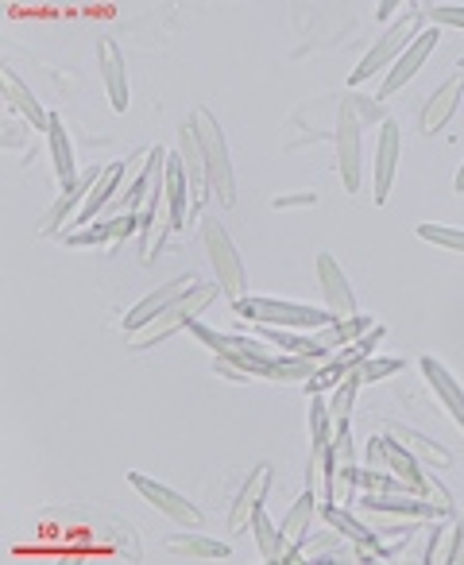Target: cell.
I'll list each match as a JSON object with an SVG mask.
<instances>
[{"mask_svg": "<svg viewBox=\"0 0 464 565\" xmlns=\"http://www.w3.org/2000/svg\"><path fill=\"white\" fill-rule=\"evenodd\" d=\"M336 175H341V186L349 195H361L364 186V124L353 109L341 101V113H336Z\"/></svg>", "mask_w": 464, "mask_h": 565, "instance_id": "8992f818", "label": "cell"}, {"mask_svg": "<svg viewBox=\"0 0 464 565\" xmlns=\"http://www.w3.org/2000/svg\"><path fill=\"white\" fill-rule=\"evenodd\" d=\"M97 55H101V78H104V89H109V106L117 109V113H124L129 109V66H124V51L117 47V43L109 40V35H101L97 40Z\"/></svg>", "mask_w": 464, "mask_h": 565, "instance_id": "9a60e30c", "label": "cell"}, {"mask_svg": "<svg viewBox=\"0 0 464 565\" xmlns=\"http://www.w3.org/2000/svg\"><path fill=\"white\" fill-rule=\"evenodd\" d=\"M190 178H186V163H183V152H167V206H170V229H186L190 221Z\"/></svg>", "mask_w": 464, "mask_h": 565, "instance_id": "7402d4cb", "label": "cell"}, {"mask_svg": "<svg viewBox=\"0 0 464 565\" xmlns=\"http://www.w3.org/2000/svg\"><path fill=\"white\" fill-rule=\"evenodd\" d=\"M418 236L422 241H433L449 252H464V233L461 229H449V225H418Z\"/></svg>", "mask_w": 464, "mask_h": 565, "instance_id": "8d00e7d4", "label": "cell"}, {"mask_svg": "<svg viewBox=\"0 0 464 565\" xmlns=\"http://www.w3.org/2000/svg\"><path fill=\"white\" fill-rule=\"evenodd\" d=\"M178 152H183L186 178H190V213H198L209 198V175H206V155H201L198 136H194V124L178 129Z\"/></svg>", "mask_w": 464, "mask_h": 565, "instance_id": "ac0fdd59", "label": "cell"}, {"mask_svg": "<svg viewBox=\"0 0 464 565\" xmlns=\"http://www.w3.org/2000/svg\"><path fill=\"white\" fill-rule=\"evenodd\" d=\"M194 287H201L198 275H178V279L163 282V287H155L152 295H147L144 302H136V307L124 314V333H136L140 325H147L155 314H163L167 307H175L178 299H186V295L194 291Z\"/></svg>", "mask_w": 464, "mask_h": 565, "instance_id": "ba28073f", "label": "cell"}, {"mask_svg": "<svg viewBox=\"0 0 464 565\" xmlns=\"http://www.w3.org/2000/svg\"><path fill=\"white\" fill-rule=\"evenodd\" d=\"M318 511H321L318 496H313V488H306V492L295 500V508H290L287 523H283V534H287L290 546H298V542H302V534L310 531V523H313V516H318Z\"/></svg>", "mask_w": 464, "mask_h": 565, "instance_id": "4dcf8cb0", "label": "cell"}, {"mask_svg": "<svg viewBox=\"0 0 464 565\" xmlns=\"http://www.w3.org/2000/svg\"><path fill=\"white\" fill-rule=\"evenodd\" d=\"M356 391H361V376H349V380H341L333 388V399H329V414H333V426L336 422H349V414H353V403H356Z\"/></svg>", "mask_w": 464, "mask_h": 565, "instance_id": "1f68e13d", "label": "cell"}, {"mask_svg": "<svg viewBox=\"0 0 464 565\" xmlns=\"http://www.w3.org/2000/svg\"><path fill=\"white\" fill-rule=\"evenodd\" d=\"M97 175H101V167L86 170V175L78 178V186H70V190H63V195H58V202L51 206V210L43 213V221H40V233H43V236H55L58 229L70 225V221L78 218V210H81V206H86L89 190H93Z\"/></svg>", "mask_w": 464, "mask_h": 565, "instance_id": "2e32d148", "label": "cell"}, {"mask_svg": "<svg viewBox=\"0 0 464 565\" xmlns=\"http://www.w3.org/2000/svg\"><path fill=\"white\" fill-rule=\"evenodd\" d=\"M399 152H402V136L399 124L387 117L384 129H379V147H376V178H372V202L384 206L387 195L395 186V170H399Z\"/></svg>", "mask_w": 464, "mask_h": 565, "instance_id": "8fae6325", "label": "cell"}, {"mask_svg": "<svg viewBox=\"0 0 464 565\" xmlns=\"http://www.w3.org/2000/svg\"><path fill=\"white\" fill-rule=\"evenodd\" d=\"M167 550H175V554H186V557H198V562H213V557H221V562H224V557H232L229 542L206 539V534H170Z\"/></svg>", "mask_w": 464, "mask_h": 565, "instance_id": "f546056e", "label": "cell"}, {"mask_svg": "<svg viewBox=\"0 0 464 565\" xmlns=\"http://www.w3.org/2000/svg\"><path fill=\"white\" fill-rule=\"evenodd\" d=\"M248 527H252V534H256V546H259V554H264V562H287L290 542H287V534H283V527H275L272 519H267L264 508L252 516Z\"/></svg>", "mask_w": 464, "mask_h": 565, "instance_id": "f1b7e54d", "label": "cell"}, {"mask_svg": "<svg viewBox=\"0 0 464 565\" xmlns=\"http://www.w3.org/2000/svg\"><path fill=\"white\" fill-rule=\"evenodd\" d=\"M272 477H275V468L267 465V461H259V465L252 468L248 485L241 488V496H236V503H232V511H229L232 531H248L252 516L264 508V496H267V488H272Z\"/></svg>", "mask_w": 464, "mask_h": 565, "instance_id": "e0dca14e", "label": "cell"}, {"mask_svg": "<svg viewBox=\"0 0 464 565\" xmlns=\"http://www.w3.org/2000/svg\"><path fill=\"white\" fill-rule=\"evenodd\" d=\"M453 190H456V195H464V163H461V170H456V182H453Z\"/></svg>", "mask_w": 464, "mask_h": 565, "instance_id": "ee69618b", "label": "cell"}, {"mask_svg": "<svg viewBox=\"0 0 464 565\" xmlns=\"http://www.w3.org/2000/svg\"><path fill=\"white\" fill-rule=\"evenodd\" d=\"M387 434L395 437V442H402L407 445L415 457H426V461H433V465H441V468H449L453 465V453L445 450V445H438L433 437H426V434H418V430H410V426H402V422H387Z\"/></svg>", "mask_w": 464, "mask_h": 565, "instance_id": "4316f807", "label": "cell"}, {"mask_svg": "<svg viewBox=\"0 0 464 565\" xmlns=\"http://www.w3.org/2000/svg\"><path fill=\"white\" fill-rule=\"evenodd\" d=\"M426 20H433V27H438V24L464 27V4H438V9L426 12Z\"/></svg>", "mask_w": 464, "mask_h": 565, "instance_id": "f35d334b", "label": "cell"}, {"mask_svg": "<svg viewBox=\"0 0 464 565\" xmlns=\"http://www.w3.org/2000/svg\"><path fill=\"white\" fill-rule=\"evenodd\" d=\"M121 178H124V159H117V163H109V167H101V175H97V182H93V190H89V198H86V206L78 210V218H74V225H93L97 221V213L104 210V206L117 198V190H121Z\"/></svg>", "mask_w": 464, "mask_h": 565, "instance_id": "44dd1931", "label": "cell"}, {"mask_svg": "<svg viewBox=\"0 0 464 565\" xmlns=\"http://www.w3.org/2000/svg\"><path fill=\"white\" fill-rule=\"evenodd\" d=\"M361 508L372 516H402V519H441L445 511L438 503L422 500L415 492H364Z\"/></svg>", "mask_w": 464, "mask_h": 565, "instance_id": "7c38bea8", "label": "cell"}, {"mask_svg": "<svg viewBox=\"0 0 464 565\" xmlns=\"http://www.w3.org/2000/svg\"><path fill=\"white\" fill-rule=\"evenodd\" d=\"M213 372L221 376V380H229V384H248V380H252V372L244 368V364L232 361V356H217Z\"/></svg>", "mask_w": 464, "mask_h": 565, "instance_id": "74e56055", "label": "cell"}, {"mask_svg": "<svg viewBox=\"0 0 464 565\" xmlns=\"http://www.w3.org/2000/svg\"><path fill=\"white\" fill-rule=\"evenodd\" d=\"M306 488H313L318 503H333V442L310 445V468H306Z\"/></svg>", "mask_w": 464, "mask_h": 565, "instance_id": "d4e9b609", "label": "cell"}, {"mask_svg": "<svg viewBox=\"0 0 464 565\" xmlns=\"http://www.w3.org/2000/svg\"><path fill=\"white\" fill-rule=\"evenodd\" d=\"M318 279H321V295H325V310L344 322V318H356V295L349 287V275L341 272V264L333 259V252H321L318 256Z\"/></svg>", "mask_w": 464, "mask_h": 565, "instance_id": "9c48e42d", "label": "cell"}, {"mask_svg": "<svg viewBox=\"0 0 464 565\" xmlns=\"http://www.w3.org/2000/svg\"><path fill=\"white\" fill-rule=\"evenodd\" d=\"M47 140H51V159H55V175H58V186L70 190L78 186V167H74V147H70V136H66V124L63 117L51 113V129H47Z\"/></svg>", "mask_w": 464, "mask_h": 565, "instance_id": "484cf974", "label": "cell"}, {"mask_svg": "<svg viewBox=\"0 0 464 565\" xmlns=\"http://www.w3.org/2000/svg\"><path fill=\"white\" fill-rule=\"evenodd\" d=\"M321 519H325L336 534H344L353 546H372V550H376V531H372V527H364L361 519H356L349 508H341V503H325V508H321Z\"/></svg>", "mask_w": 464, "mask_h": 565, "instance_id": "83f0119b", "label": "cell"}, {"mask_svg": "<svg viewBox=\"0 0 464 565\" xmlns=\"http://www.w3.org/2000/svg\"><path fill=\"white\" fill-rule=\"evenodd\" d=\"M461 93H464L461 74H453L449 81H441V89L433 93L430 101H426V109H422V132H426V136H433V132H441L449 121H453L456 106H461Z\"/></svg>", "mask_w": 464, "mask_h": 565, "instance_id": "ffe728a7", "label": "cell"}, {"mask_svg": "<svg viewBox=\"0 0 464 565\" xmlns=\"http://www.w3.org/2000/svg\"><path fill=\"white\" fill-rule=\"evenodd\" d=\"M445 562L449 565H464V516L456 519V531H453V542H449Z\"/></svg>", "mask_w": 464, "mask_h": 565, "instance_id": "60d3db41", "label": "cell"}, {"mask_svg": "<svg viewBox=\"0 0 464 565\" xmlns=\"http://www.w3.org/2000/svg\"><path fill=\"white\" fill-rule=\"evenodd\" d=\"M356 492V453H353V430L349 422L333 426V503L349 508Z\"/></svg>", "mask_w": 464, "mask_h": 565, "instance_id": "30bf717a", "label": "cell"}, {"mask_svg": "<svg viewBox=\"0 0 464 565\" xmlns=\"http://www.w3.org/2000/svg\"><path fill=\"white\" fill-rule=\"evenodd\" d=\"M190 124H194V136H198V144H201V155H206L209 195L217 198V206L232 210V206H236V170H232V159H229V140H224V129L217 124V117L209 113L206 106L194 109Z\"/></svg>", "mask_w": 464, "mask_h": 565, "instance_id": "6da1fadb", "label": "cell"}, {"mask_svg": "<svg viewBox=\"0 0 464 565\" xmlns=\"http://www.w3.org/2000/svg\"><path fill=\"white\" fill-rule=\"evenodd\" d=\"M415 531H418L415 519H410V523H402V527H379V531H376V554L379 557L399 554V550L415 539Z\"/></svg>", "mask_w": 464, "mask_h": 565, "instance_id": "d6a6232c", "label": "cell"}, {"mask_svg": "<svg viewBox=\"0 0 464 565\" xmlns=\"http://www.w3.org/2000/svg\"><path fill=\"white\" fill-rule=\"evenodd\" d=\"M372 325H376L372 314H356V318H344V322H329V325H321V330H310V337H313V345L329 356V353H336V348L353 345L356 337H364Z\"/></svg>", "mask_w": 464, "mask_h": 565, "instance_id": "603a6c76", "label": "cell"}, {"mask_svg": "<svg viewBox=\"0 0 464 565\" xmlns=\"http://www.w3.org/2000/svg\"><path fill=\"white\" fill-rule=\"evenodd\" d=\"M426 531H430V542H426L422 562H433V557H438V542H441V534H445V523H441V519H433V527H426Z\"/></svg>", "mask_w": 464, "mask_h": 565, "instance_id": "b9f144b4", "label": "cell"}, {"mask_svg": "<svg viewBox=\"0 0 464 565\" xmlns=\"http://www.w3.org/2000/svg\"><path fill=\"white\" fill-rule=\"evenodd\" d=\"M422 32H426V12H418V9L402 12V16L395 20V24L387 27L384 35H379L376 47L364 55V63L356 66L353 74H349V86H364V81H372L379 70H391V66L402 58V51H407Z\"/></svg>", "mask_w": 464, "mask_h": 565, "instance_id": "277c9868", "label": "cell"}, {"mask_svg": "<svg viewBox=\"0 0 464 565\" xmlns=\"http://www.w3.org/2000/svg\"><path fill=\"white\" fill-rule=\"evenodd\" d=\"M344 106L353 109L356 117H361V124H384L387 121V109L379 106V101H372V98H361V93H344Z\"/></svg>", "mask_w": 464, "mask_h": 565, "instance_id": "d590c367", "label": "cell"}, {"mask_svg": "<svg viewBox=\"0 0 464 565\" xmlns=\"http://www.w3.org/2000/svg\"><path fill=\"white\" fill-rule=\"evenodd\" d=\"M201 244H206L209 252V264H213L217 287H221L224 299L229 302L244 299V295H248V272H244L241 252H236L232 236L224 233L221 221H206V225H201Z\"/></svg>", "mask_w": 464, "mask_h": 565, "instance_id": "5b68a950", "label": "cell"}, {"mask_svg": "<svg viewBox=\"0 0 464 565\" xmlns=\"http://www.w3.org/2000/svg\"><path fill=\"white\" fill-rule=\"evenodd\" d=\"M395 372H402L399 356H368V361L356 368V376H361V384H379L387 380V376H395Z\"/></svg>", "mask_w": 464, "mask_h": 565, "instance_id": "e575fe53", "label": "cell"}, {"mask_svg": "<svg viewBox=\"0 0 464 565\" xmlns=\"http://www.w3.org/2000/svg\"><path fill=\"white\" fill-rule=\"evenodd\" d=\"M0 81H4V98H9V106L20 109V113L27 117V124H32V129L47 132L51 129V113L40 106V98H35L32 89H27L24 81H20L16 74H12V66H4V70H0Z\"/></svg>", "mask_w": 464, "mask_h": 565, "instance_id": "cb8c5ba5", "label": "cell"}, {"mask_svg": "<svg viewBox=\"0 0 464 565\" xmlns=\"http://www.w3.org/2000/svg\"><path fill=\"white\" fill-rule=\"evenodd\" d=\"M302 206H318V190H298V195L275 198V210H302Z\"/></svg>", "mask_w": 464, "mask_h": 565, "instance_id": "ab89813d", "label": "cell"}, {"mask_svg": "<svg viewBox=\"0 0 464 565\" xmlns=\"http://www.w3.org/2000/svg\"><path fill=\"white\" fill-rule=\"evenodd\" d=\"M333 442V414L321 396H310V445Z\"/></svg>", "mask_w": 464, "mask_h": 565, "instance_id": "836d02e7", "label": "cell"}, {"mask_svg": "<svg viewBox=\"0 0 464 565\" xmlns=\"http://www.w3.org/2000/svg\"><path fill=\"white\" fill-rule=\"evenodd\" d=\"M20 140H24V132H20V124L12 121V124H9V136H4V144H9V147H16Z\"/></svg>", "mask_w": 464, "mask_h": 565, "instance_id": "7bdbcfd3", "label": "cell"}, {"mask_svg": "<svg viewBox=\"0 0 464 565\" xmlns=\"http://www.w3.org/2000/svg\"><path fill=\"white\" fill-rule=\"evenodd\" d=\"M129 485L136 488L140 496H144L152 508H159V511H167L175 523H183V527H201V508L198 503H190L183 492H175V488H167V485H159V480H152V477H144V473H129Z\"/></svg>", "mask_w": 464, "mask_h": 565, "instance_id": "52a82bcc", "label": "cell"}, {"mask_svg": "<svg viewBox=\"0 0 464 565\" xmlns=\"http://www.w3.org/2000/svg\"><path fill=\"white\" fill-rule=\"evenodd\" d=\"M144 229V213H124V218H109V221H93V225H81L74 233H63L66 244L74 248H97V244H117L124 236L140 233Z\"/></svg>", "mask_w": 464, "mask_h": 565, "instance_id": "5bb4252c", "label": "cell"}, {"mask_svg": "<svg viewBox=\"0 0 464 565\" xmlns=\"http://www.w3.org/2000/svg\"><path fill=\"white\" fill-rule=\"evenodd\" d=\"M438 40H441V32L438 27H426L422 35H418L415 43H410L407 51H402V58L399 63L387 70V78H384V86H379V98H391V93H399L402 86H407L410 78H415L418 70H422V63L433 55V47H438Z\"/></svg>", "mask_w": 464, "mask_h": 565, "instance_id": "4fadbf2b", "label": "cell"}, {"mask_svg": "<svg viewBox=\"0 0 464 565\" xmlns=\"http://www.w3.org/2000/svg\"><path fill=\"white\" fill-rule=\"evenodd\" d=\"M217 295H221L217 282H201V287H194L186 299H178L175 307H167L147 325H140L136 333H129V348L132 353H140V348H152V345H159V341H167L170 333L190 330V322H198V314L209 307V302H217Z\"/></svg>", "mask_w": 464, "mask_h": 565, "instance_id": "3957f363", "label": "cell"}, {"mask_svg": "<svg viewBox=\"0 0 464 565\" xmlns=\"http://www.w3.org/2000/svg\"><path fill=\"white\" fill-rule=\"evenodd\" d=\"M422 376H426V384L433 388V396L445 403V411L453 414L456 426L464 430V388L453 380V372H449L441 361H433V356H422Z\"/></svg>", "mask_w": 464, "mask_h": 565, "instance_id": "d6986e66", "label": "cell"}, {"mask_svg": "<svg viewBox=\"0 0 464 565\" xmlns=\"http://www.w3.org/2000/svg\"><path fill=\"white\" fill-rule=\"evenodd\" d=\"M232 314H241L252 325H279V330H321V325L336 322L329 310L306 307V302H283V299H256V295H244V299L232 302Z\"/></svg>", "mask_w": 464, "mask_h": 565, "instance_id": "7a4b0ae2", "label": "cell"}]
</instances>
